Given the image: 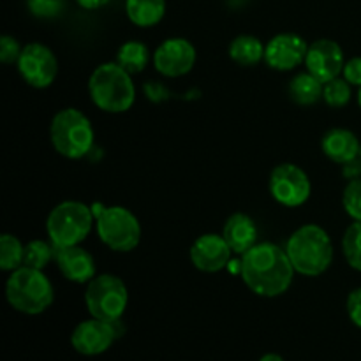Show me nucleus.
<instances>
[{
    "instance_id": "f257e3e1",
    "label": "nucleus",
    "mask_w": 361,
    "mask_h": 361,
    "mask_svg": "<svg viewBox=\"0 0 361 361\" xmlns=\"http://www.w3.org/2000/svg\"><path fill=\"white\" fill-rule=\"evenodd\" d=\"M240 274L247 288L263 298H277L293 284L295 268L288 252L271 242L256 243L240 261Z\"/></svg>"
},
{
    "instance_id": "f03ea898",
    "label": "nucleus",
    "mask_w": 361,
    "mask_h": 361,
    "mask_svg": "<svg viewBox=\"0 0 361 361\" xmlns=\"http://www.w3.org/2000/svg\"><path fill=\"white\" fill-rule=\"evenodd\" d=\"M284 249L296 274L305 277H319L334 263L330 235L317 224H305L296 229Z\"/></svg>"
},
{
    "instance_id": "7ed1b4c3",
    "label": "nucleus",
    "mask_w": 361,
    "mask_h": 361,
    "mask_svg": "<svg viewBox=\"0 0 361 361\" xmlns=\"http://www.w3.org/2000/svg\"><path fill=\"white\" fill-rule=\"evenodd\" d=\"M133 74L116 62H106L95 67L88 80L92 102L106 113H126L136 101Z\"/></svg>"
},
{
    "instance_id": "20e7f679",
    "label": "nucleus",
    "mask_w": 361,
    "mask_h": 361,
    "mask_svg": "<svg viewBox=\"0 0 361 361\" xmlns=\"http://www.w3.org/2000/svg\"><path fill=\"white\" fill-rule=\"evenodd\" d=\"M6 298L14 310L27 316H37L48 310L55 300V291L42 270L21 267L11 271L6 282Z\"/></svg>"
},
{
    "instance_id": "39448f33",
    "label": "nucleus",
    "mask_w": 361,
    "mask_h": 361,
    "mask_svg": "<svg viewBox=\"0 0 361 361\" xmlns=\"http://www.w3.org/2000/svg\"><path fill=\"white\" fill-rule=\"evenodd\" d=\"M94 127L90 118L76 108H66L56 113L49 126V140L56 154L66 159L87 157L94 148Z\"/></svg>"
},
{
    "instance_id": "423d86ee",
    "label": "nucleus",
    "mask_w": 361,
    "mask_h": 361,
    "mask_svg": "<svg viewBox=\"0 0 361 361\" xmlns=\"http://www.w3.org/2000/svg\"><path fill=\"white\" fill-rule=\"evenodd\" d=\"M95 217L90 208L80 201H63L49 212L46 233L55 247L80 245L92 231Z\"/></svg>"
},
{
    "instance_id": "0eeeda50",
    "label": "nucleus",
    "mask_w": 361,
    "mask_h": 361,
    "mask_svg": "<svg viewBox=\"0 0 361 361\" xmlns=\"http://www.w3.org/2000/svg\"><path fill=\"white\" fill-rule=\"evenodd\" d=\"M85 305L95 319L108 321V323L122 319L129 305V291L126 282L111 274L95 275L87 284Z\"/></svg>"
},
{
    "instance_id": "6e6552de",
    "label": "nucleus",
    "mask_w": 361,
    "mask_h": 361,
    "mask_svg": "<svg viewBox=\"0 0 361 361\" xmlns=\"http://www.w3.org/2000/svg\"><path fill=\"white\" fill-rule=\"evenodd\" d=\"M95 229L101 242L115 252H130L141 242L140 221L123 207L101 208L95 214Z\"/></svg>"
},
{
    "instance_id": "1a4fd4ad",
    "label": "nucleus",
    "mask_w": 361,
    "mask_h": 361,
    "mask_svg": "<svg viewBox=\"0 0 361 361\" xmlns=\"http://www.w3.org/2000/svg\"><path fill=\"white\" fill-rule=\"evenodd\" d=\"M268 189L274 200L282 207L298 208L309 201L312 194V183L309 175L300 166L284 162L271 169Z\"/></svg>"
},
{
    "instance_id": "9d476101",
    "label": "nucleus",
    "mask_w": 361,
    "mask_h": 361,
    "mask_svg": "<svg viewBox=\"0 0 361 361\" xmlns=\"http://www.w3.org/2000/svg\"><path fill=\"white\" fill-rule=\"evenodd\" d=\"M16 66L25 83L34 88H48L59 74V60L55 53L41 42L23 46Z\"/></svg>"
},
{
    "instance_id": "9b49d317",
    "label": "nucleus",
    "mask_w": 361,
    "mask_h": 361,
    "mask_svg": "<svg viewBox=\"0 0 361 361\" xmlns=\"http://www.w3.org/2000/svg\"><path fill=\"white\" fill-rule=\"evenodd\" d=\"M196 48L183 37L166 39L154 53V66L166 78L185 76L196 63Z\"/></svg>"
},
{
    "instance_id": "f8f14e48",
    "label": "nucleus",
    "mask_w": 361,
    "mask_h": 361,
    "mask_svg": "<svg viewBox=\"0 0 361 361\" xmlns=\"http://www.w3.org/2000/svg\"><path fill=\"white\" fill-rule=\"evenodd\" d=\"M345 66L342 46L334 39H317L309 46L305 56L307 73L316 76L321 83L335 80Z\"/></svg>"
},
{
    "instance_id": "ddd939ff",
    "label": "nucleus",
    "mask_w": 361,
    "mask_h": 361,
    "mask_svg": "<svg viewBox=\"0 0 361 361\" xmlns=\"http://www.w3.org/2000/svg\"><path fill=\"white\" fill-rule=\"evenodd\" d=\"M307 51H309V44L302 35L284 32L268 41L264 48V62L274 71L288 73V71L296 69L300 63H305Z\"/></svg>"
},
{
    "instance_id": "4468645a",
    "label": "nucleus",
    "mask_w": 361,
    "mask_h": 361,
    "mask_svg": "<svg viewBox=\"0 0 361 361\" xmlns=\"http://www.w3.org/2000/svg\"><path fill=\"white\" fill-rule=\"evenodd\" d=\"M115 341L116 334L113 323L95 319V317L81 321L71 335V345L74 348V351L83 356L102 355L111 348Z\"/></svg>"
},
{
    "instance_id": "2eb2a0df",
    "label": "nucleus",
    "mask_w": 361,
    "mask_h": 361,
    "mask_svg": "<svg viewBox=\"0 0 361 361\" xmlns=\"http://www.w3.org/2000/svg\"><path fill=\"white\" fill-rule=\"evenodd\" d=\"M231 254L233 250L224 236L215 233L200 236L190 247V261L197 270L204 274H217L228 268Z\"/></svg>"
},
{
    "instance_id": "dca6fc26",
    "label": "nucleus",
    "mask_w": 361,
    "mask_h": 361,
    "mask_svg": "<svg viewBox=\"0 0 361 361\" xmlns=\"http://www.w3.org/2000/svg\"><path fill=\"white\" fill-rule=\"evenodd\" d=\"M55 263L60 274L74 284H88L97 275L95 261L83 247H55Z\"/></svg>"
},
{
    "instance_id": "f3484780",
    "label": "nucleus",
    "mask_w": 361,
    "mask_h": 361,
    "mask_svg": "<svg viewBox=\"0 0 361 361\" xmlns=\"http://www.w3.org/2000/svg\"><path fill=\"white\" fill-rule=\"evenodd\" d=\"M321 150L335 164L344 166L360 155L361 141L353 130L335 127L324 133L321 137Z\"/></svg>"
},
{
    "instance_id": "a211bd4d",
    "label": "nucleus",
    "mask_w": 361,
    "mask_h": 361,
    "mask_svg": "<svg viewBox=\"0 0 361 361\" xmlns=\"http://www.w3.org/2000/svg\"><path fill=\"white\" fill-rule=\"evenodd\" d=\"M222 236L235 254H243L257 242V228L247 214H233L222 228Z\"/></svg>"
},
{
    "instance_id": "6ab92c4d",
    "label": "nucleus",
    "mask_w": 361,
    "mask_h": 361,
    "mask_svg": "<svg viewBox=\"0 0 361 361\" xmlns=\"http://www.w3.org/2000/svg\"><path fill=\"white\" fill-rule=\"evenodd\" d=\"M126 13L136 27H155L166 14V0H126Z\"/></svg>"
},
{
    "instance_id": "aec40b11",
    "label": "nucleus",
    "mask_w": 361,
    "mask_h": 361,
    "mask_svg": "<svg viewBox=\"0 0 361 361\" xmlns=\"http://www.w3.org/2000/svg\"><path fill=\"white\" fill-rule=\"evenodd\" d=\"M324 83L310 73H300L289 83V97L300 106H312L323 99Z\"/></svg>"
},
{
    "instance_id": "412c9836",
    "label": "nucleus",
    "mask_w": 361,
    "mask_h": 361,
    "mask_svg": "<svg viewBox=\"0 0 361 361\" xmlns=\"http://www.w3.org/2000/svg\"><path fill=\"white\" fill-rule=\"evenodd\" d=\"M264 48L267 46L254 35H238L229 44V56L235 63L242 67H252L264 60Z\"/></svg>"
},
{
    "instance_id": "4be33fe9",
    "label": "nucleus",
    "mask_w": 361,
    "mask_h": 361,
    "mask_svg": "<svg viewBox=\"0 0 361 361\" xmlns=\"http://www.w3.org/2000/svg\"><path fill=\"white\" fill-rule=\"evenodd\" d=\"M150 62V51L147 44L140 41H127L116 51V63L129 74L143 73L145 67Z\"/></svg>"
},
{
    "instance_id": "5701e85b",
    "label": "nucleus",
    "mask_w": 361,
    "mask_h": 361,
    "mask_svg": "<svg viewBox=\"0 0 361 361\" xmlns=\"http://www.w3.org/2000/svg\"><path fill=\"white\" fill-rule=\"evenodd\" d=\"M51 261H55V245L44 240H32L25 243L23 267L34 268V270H44Z\"/></svg>"
},
{
    "instance_id": "b1692460",
    "label": "nucleus",
    "mask_w": 361,
    "mask_h": 361,
    "mask_svg": "<svg viewBox=\"0 0 361 361\" xmlns=\"http://www.w3.org/2000/svg\"><path fill=\"white\" fill-rule=\"evenodd\" d=\"M25 245L14 235L0 236V268L4 271H14L23 267Z\"/></svg>"
},
{
    "instance_id": "393cba45",
    "label": "nucleus",
    "mask_w": 361,
    "mask_h": 361,
    "mask_svg": "<svg viewBox=\"0 0 361 361\" xmlns=\"http://www.w3.org/2000/svg\"><path fill=\"white\" fill-rule=\"evenodd\" d=\"M342 252L353 270L361 271V221H355L344 233Z\"/></svg>"
},
{
    "instance_id": "a878e982",
    "label": "nucleus",
    "mask_w": 361,
    "mask_h": 361,
    "mask_svg": "<svg viewBox=\"0 0 361 361\" xmlns=\"http://www.w3.org/2000/svg\"><path fill=\"white\" fill-rule=\"evenodd\" d=\"M353 85L349 83L345 78H335V80L328 81V83H324V90H323V99L324 102H326L330 108H344V106L349 104V101H351V95H353V90H351Z\"/></svg>"
},
{
    "instance_id": "bb28decb",
    "label": "nucleus",
    "mask_w": 361,
    "mask_h": 361,
    "mask_svg": "<svg viewBox=\"0 0 361 361\" xmlns=\"http://www.w3.org/2000/svg\"><path fill=\"white\" fill-rule=\"evenodd\" d=\"M344 210L353 221H361V178L351 180L342 194Z\"/></svg>"
},
{
    "instance_id": "cd10ccee",
    "label": "nucleus",
    "mask_w": 361,
    "mask_h": 361,
    "mask_svg": "<svg viewBox=\"0 0 361 361\" xmlns=\"http://www.w3.org/2000/svg\"><path fill=\"white\" fill-rule=\"evenodd\" d=\"M67 0H27V7L37 18H56L66 9Z\"/></svg>"
},
{
    "instance_id": "c85d7f7f",
    "label": "nucleus",
    "mask_w": 361,
    "mask_h": 361,
    "mask_svg": "<svg viewBox=\"0 0 361 361\" xmlns=\"http://www.w3.org/2000/svg\"><path fill=\"white\" fill-rule=\"evenodd\" d=\"M21 46L13 35H2L0 37V62L11 66V63H16L18 59L21 55Z\"/></svg>"
},
{
    "instance_id": "c756f323",
    "label": "nucleus",
    "mask_w": 361,
    "mask_h": 361,
    "mask_svg": "<svg viewBox=\"0 0 361 361\" xmlns=\"http://www.w3.org/2000/svg\"><path fill=\"white\" fill-rule=\"evenodd\" d=\"M345 309H348L349 319L353 321L355 326L361 328V288L353 289L348 296V302H345Z\"/></svg>"
},
{
    "instance_id": "7c9ffc66",
    "label": "nucleus",
    "mask_w": 361,
    "mask_h": 361,
    "mask_svg": "<svg viewBox=\"0 0 361 361\" xmlns=\"http://www.w3.org/2000/svg\"><path fill=\"white\" fill-rule=\"evenodd\" d=\"M342 74L353 87H361V56H353L351 60H348Z\"/></svg>"
},
{
    "instance_id": "2f4dec72",
    "label": "nucleus",
    "mask_w": 361,
    "mask_h": 361,
    "mask_svg": "<svg viewBox=\"0 0 361 361\" xmlns=\"http://www.w3.org/2000/svg\"><path fill=\"white\" fill-rule=\"evenodd\" d=\"M342 175H344L349 182H351V180L361 178V155L342 166Z\"/></svg>"
},
{
    "instance_id": "473e14b6",
    "label": "nucleus",
    "mask_w": 361,
    "mask_h": 361,
    "mask_svg": "<svg viewBox=\"0 0 361 361\" xmlns=\"http://www.w3.org/2000/svg\"><path fill=\"white\" fill-rule=\"evenodd\" d=\"M109 2H111V0H76L78 6L83 7V9H88V11L101 9V7L108 6Z\"/></svg>"
},
{
    "instance_id": "72a5a7b5",
    "label": "nucleus",
    "mask_w": 361,
    "mask_h": 361,
    "mask_svg": "<svg viewBox=\"0 0 361 361\" xmlns=\"http://www.w3.org/2000/svg\"><path fill=\"white\" fill-rule=\"evenodd\" d=\"M259 361H286L282 358L281 355H277V353H267V355L261 356Z\"/></svg>"
},
{
    "instance_id": "f704fd0d",
    "label": "nucleus",
    "mask_w": 361,
    "mask_h": 361,
    "mask_svg": "<svg viewBox=\"0 0 361 361\" xmlns=\"http://www.w3.org/2000/svg\"><path fill=\"white\" fill-rule=\"evenodd\" d=\"M358 104H360V108H361V87H360V90H358Z\"/></svg>"
},
{
    "instance_id": "c9c22d12",
    "label": "nucleus",
    "mask_w": 361,
    "mask_h": 361,
    "mask_svg": "<svg viewBox=\"0 0 361 361\" xmlns=\"http://www.w3.org/2000/svg\"><path fill=\"white\" fill-rule=\"evenodd\" d=\"M360 155H361V152H360Z\"/></svg>"
}]
</instances>
